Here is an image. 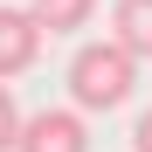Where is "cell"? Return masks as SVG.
Returning a JSON list of instances; mask_svg holds the SVG:
<instances>
[{"label": "cell", "mask_w": 152, "mask_h": 152, "mask_svg": "<svg viewBox=\"0 0 152 152\" xmlns=\"http://www.w3.org/2000/svg\"><path fill=\"white\" fill-rule=\"evenodd\" d=\"M132 152H152V111L132 118Z\"/></svg>", "instance_id": "cell-7"}, {"label": "cell", "mask_w": 152, "mask_h": 152, "mask_svg": "<svg viewBox=\"0 0 152 152\" xmlns=\"http://www.w3.org/2000/svg\"><path fill=\"white\" fill-rule=\"evenodd\" d=\"M42 42H48V28L35 21V7H0V83L28 76L42 62Z\"/></svg>", "instance_id": "cell-2"}, {"label": "cell", "mask_w": 152, "mask_h": 152, "mask_svg": "<svg viewBox=\"0 0 152 152\" xmlns=\"http://www.w3.org/2000/svg\"><path fill=\"white\" fill-rule=\"evenodd\" d=\"M90 14H97V0H35V21L48 35H69V28H90Z\"/></svg>", "instance_id": "cell-5"}, {"label": "cell", "mask_w": 152, "mask_h": 152, "mask_svg": "<svg viewBox=\"0 0 152 152\" xmlns=\"http://www.w3.org/2000/svg\"><path fill=\"white\" fill-rule=\"evenodd\" d=\"M21 152H90L83 111H35L28 132H21Z\"/></svg>", "instance_id": "cell-3"}, {"label": "cell", "mask_w": 152, "mask_h": 152, "mask_svg": "<svg viewBox=\"0 0 152 152\" xmlns=\"http://www.w3.org/2000/svg\"><path fill=\"white\" fill-rule=\"evenodd\" d=\"M138 83V62L124 56V48L104 35V42H83L69 56V104L76 111H118L124 97Z\"/></svg>", "instance_id": "cell-1"}, {"label": "cell", "mask_w": 152, "mask_h": 152, "mask_svg": "<svg viewBox=\"0 0 152 152\" xmlns=\"http://www.w3.org/2000/svg\"><path fill=\"white\" fill-rule=\"evenodd\" d=\"M111 42L132 62H152V0H111Z\"/></svg>", "instance_id": "cell-4"}, {"label": "cell", "mask_w": 152, "mask_h": 152, "mask_svg": "<svg viewBox=\"0 0 152 152\" xmlns=\"http://www.w3.org/2000/svg\"><path fill=\"white\" fill-rule=\"evenodd\" d=\"M21 132H28V118H21V104H14V90L0 83V152H21Z\"/></svg>", "instance_id": "cell-6"}]
</instances>
